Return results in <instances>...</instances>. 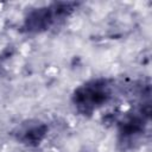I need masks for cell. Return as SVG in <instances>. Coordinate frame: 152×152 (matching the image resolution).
I'll return each mask as SVG.
<instances>
[{
	"label": "cell",
	"instance_id": "1",
	"mask_svg": "<svg viewBox=\"0 0 152 152\" xmlns=\"http://www.w3.org/2000/svg\"><path fill=\"white\" fill-rule=\"evenodd\" d=\"M112 87L106 78L90 80L77 87L72 94V103L83 115H90L108 102Z\"/></svg>",
	"mask_w": 152,
	"mask_h": 152
},
{
	"label": "cell",
	"instance_id": "2",
	"mask_svg": "<svg viewBox=\"0 0 152 152\" xmlns=\"http://www.w3.org/2000/svg\"><path fill=\"white\" fill-rule=\"evenodd\" d=\"M77 5V2H53L49 6L34 8L25 17L24 28L30 33L44 32L68 18Z\"/></svg>",
	"mask_w": 152,
	"mask_h": 152
},
{
	"label": "cell",
	"instance_id": "3",
	"mask_svg": "<svg viewBox=\"0 0 152 152\" xmlns=\"http://www.w3.org/2000/svg\"><path fill=\"white\" fill-rule=\"evenodd\" d=\"M48 131L49 127L45 122L38 119H30L19 124L13 131V134L20 144L34 147L45 139Z\"/></svg>",
	"mask_w": 152,
	"mask_h": 152
},
{
	"label": "cell",
	"instance_id": "4",
	"mask_svg": "<svg viewBox=\"0 0 152 152\" xmlns=\"http://www.w3.org/2000/svg\"><path fill=\"white\" fill-rule=\"evenodd\" d=\"M150 113H145L144 109L139 114H133L127 116L121 124L119 128L120 142H134L145 131V122L148 119Z\"/></svg>",
	"mask_w": 152,
	"mask_h": 152
},
{
	"label": "cell",
	"instance_id": "5",
	"mask_svg": "<svg viewBox=\"0 0 152 152\" xmlns=\"http://www.w3.org/2000/svg\"><path fill=\"white\" fill-rule=\"evenodd\" d=\"M0 74H1V64H0Z\"/></svg>",
	"mask_w": 152,
	"mask_h": 152
}]
</instances>
